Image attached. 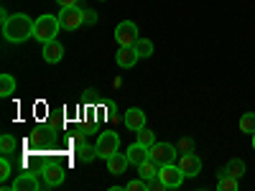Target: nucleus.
I'll use <instances>...</instances> for the list:
<instances>
[{
    "instance_id": "obj_9",
    "label": "nucleus",
    "mask_w": 255,
    "mask_h": 191,
    "mask_svg": "<svg viewBox=\"0 0 255 191\" xmlns=\"http://www.w3.org/2000/svg\"><path fill=\"white\" fill-rule=\"evenodd\" d=\"M179 166H181V171L186 174V179L199 176V171H202V161H199L197 153H184V156L179 158Z\"/></svg>"
},
{
    "instance_id": "obj_28",
    "label": "nucleus",
    "mask_w": 255,
    "mask_h": 191,
    "mask_svg": "<svg viewBox=\"0 0 255 191\" xmlns=\"http://www.w3.org/2000/svg\"><path fill=\"white\" fill-rule=\"evenodd\" d=\"M95 20H97L95 10H84V23H95Z\"/></svg>"
},
{
    "instance_id": "obj_20",
    "label": "nucleus",
    "mask_w": 255,
    "mask_h": 191,
    "mask_svg": "<svg viewBox=\"0 0 255 191\" xmlns=\"http://www.w3.org/2000/svg\"><path fill=\"white\" fill-rule=\"evenodd\" d=\"M238 186H240V179L230 176V174H220V179H217V191H235Z\"/></svg>"
},
{
    "instance_id": "obj_5",
    "label": "nucleus",
    "mask_w": 255,
    "mask_h": 191,
    "mask_svg": "<svg viewBox=\"0 0 255 191\" xmlns=\"http://www.w3.org/2000/svg\"><path fill=\"white\" fill-rule=\"evenodd\" d=\"M118 148H120L118 133H113V130H102V133H100V138H97V156H100V158L108 161L110 156L118 153Z\"/></svg>"
},
{
    "instance_id": "obj_7",
    "label": "nucleus",
    "mask_w": 255,
    "mask_h": 191,
    "mask_svg": "<svg viewBox=\"0 0 255 191\" xmlns=\"http://www.w3.org/2000/svg\"><path fill=\"white\" fill-rule=\"evenodd\" d=\"M158 179L166 184V189H179V186L184 184L186 174L181 171V166H176V163H166V166H161Z\"/></svg>"
},
{
    "instance_id": "obj_26",
    "label": "nucleus",
    "mask_w": 255,
    "mask_h": 191,
    "mask_svg": "<svg viewBox=\"0 0 255 191\" xmlns=\"http://www.w3.org/2000/svg\"><path fill=\"white\" fill-rule=\"evenodd\" d=\"M128 191H148V181L145 179H135V181H128L125 186Z\"/></svg>"
},
{
    "instance_id": "obj_16",
    "label": "nucleus",
    "mask_w": 255,
    "mask_h": 191,
    "mask_svg": "<svg viewBox=\"0 0 255 191\" xmlns=\"http://www.w3.org/2000/svg\"><path fill=\"white\" fill-rule=\"evenodd\" d=\"M158 171H161V166L156 163V161H143L140 166H138V174H140V179H145V181H151V179H156L158 176Z\"/></svg>"
},
{
    "instance_id": "obj_21",
    "label": "nucleus",
    "mask_w": 255,
    "mask_h": 191,
    "mask_svg": "<svg viewBox=\"0 0 255 191\" xmlns=\"http://www.w3.org/2000/svg\"><path fill=\"white\" fill-rule=\"evenodd\" d=\"M135 51H138V56H140V59H148V56L153 54V41H151V38H138Z\"/></svg>"
},
{
    "instance_id": "obj_23",
    "label": "nucleus",
    "mask_w": 255,
    "mask_h": 191,
    "mask_svg": "<svg viewBox=\"0 0 255 191\" xmlns=\"http://www.w3.org/2000/svg\"><path fill=\"white\" fill-rule=\"evenodd\" d=\"M240 133H255V112H245L240 117Z\"/></svg>"
},
{
    "instance_id": "obj_31",
    "label": "nucleus",
    "mask_w": 255,
    "mask_h": 191,
    "mask_svg": "<svg viewBox=\"0 0 255 191\" xmlns=\"http://www.w3.org/2000/svg\"><path fill=\"white\" fill-rule=\"evenodd\" d=\"M253 151H255V133H253Z\"/></svg>"
},
{
    "instance_id": "obj_27",
    "label": "nucleus",
    "mask_w": 255,
    "mask_h": 191,
    "mask_svg": "<svg viewBox=\"0 0 255 191\" xmlns=\"http://www.w3.org/2000/svg\"><path fill=\"white\" fill-rule=\"evenodd\" d=\"M148 189H151V191H163L166 189V184L156 176V179H151V181H148Z\"/></svg>"
},
{
    "instance_id": "obj_12",
    "label": "nucleus",
    "mask_w": 255,
    "mask_h": 191,
    "mask_svg": "<svg viewBox=\"0 0 255 191\" xmlns=\"http://www.w3.org/2000/svg\"><path fill=\"white\" fill-rule=\"evenodd\" d=\"M41 54H44V59H46L49 64H56V61H61V59H64V46L54 38V41H46L44 49H41Z\"/></svg>"
},
{
    "instance_id": "obj_13",
    "label": "nucleus",
    "mask_w": 255,
    "mask_h": 191,
    "mask_svg": "<svg viewBox=\"0 0 255 191\" xmlns=\"http://www.w3.org/2000/svg\"><path fill=\"white\" fill-rule=\"evenodd\" d=\"M64 179H67L64 166H46V168H44V181H46V186H59V184H64Z\"/></svg>"
},
{
    "instance_id": "obj_25",
    "label": "nucleus",
    "mask_w": 255,
    "mask_h": 191,
    "mask_svg": "<svg viewBox=\"0 0 255 191\" xmlns=\"http://www.w3.org/2000/svg\"><path fill=\"white\" fill-rule=\"evenodd\" d=\"M10 171H13V166H10L8 156H3V161H0V179L8 181V179H10Z\"/></svg>"
},
{
    "instance_id": "obj_8",
    "label": "nucleus",
    "mask_w": 255,
    "mask_h": 191,
    "mask_svg": "<svg viewBox=\"0 0 255 191\" xmlns=\"http://www.w3.org/2000/svg\"><path fill=\"white\" fill-rule=\"evenodd\" d=\"M138 51H135V46H120L118 49V54H115V61H118V67H123V69H133L135 64H138Z\"/></svg>"
},
{
    "instance_id": "obj_17",
    "label": "nucleus",
    "mask_w": 255,
    "mask_h": 191,
    "mask_svg": "<svg viewBox=\"0 0 255 191\" xmlns=\"http://www.w3.org/2000/svg\"><path fill=\"white\" fill-rule=\"evenodd\" d=\"M77 158H79L82 163H90V161L100 158V156H97V145H87V143L77 145Z\"/></svg>"
},
{
    "instance_id": "obj_4",
    "label": "nucleus",
    "mask_w": 255,
    "mask_h": 191,
    "mask_svg": "<svg viewBox=\"0 0 255 191\" xmlns=\"http://www.w3.org/2000/svg\"><path fill=\"white\" fill-rule=\"evenodd\" d=\"M59 23H61V31H77L84 26V8H61L59 10Z\"/></svg>"
},
{
    "instance_id": "obj_1",
    "label": "nucleus",
    "mask_w": 255,
    "mask_h": 191,
    "mask_svg": "<svg viewBox=\"0 0 255 191\" xmlns=\"http://www.w3.org/2000/svg\"><path fill=\"white\" fill-rule=\"evenodd\" d=\"M33 28H36V23L26 13H13L3 20V36L10 44H23V41L33 38Z\"/></svg>"
},
{
    "instance_id": "obj_19",
    "label": "nucleus",
    "mask_w": 255,
    "mask_h": 191,
    "mask_svg": "<svg viewBox=\"0 0 255 191\" xmlns=\"http://www.w3.org/2000/svg\"><path fill=\"white\" fill-rule=\"evenodd\" d=\"M222 174H230V176H235V179H243V174H245V161L232 158V161L222 168Z\"/></svg>"
},
{
    "instance_id": "obj_22",
    "label": "nucleus",
    "mask_w": 255,
    "mask_h": 191,
    "mask_svg": "<svg viewBox=\"0 0 255 191\" xmlns=\"http://www.w3.org/2000/svg\"><path fill=\"white\" fill-rule=\"evenodd\" d=\"M15 148H18V143H15V138L13 135H3L0 138V151H3V156H10V153H15Z\"/></svg>"
},
{
    "instance_id": "obj_11",
    "label": "nucleus",
    "mask_w": 255,
    "mask_h": 191,
    "mask_svg": "<svg viewBox=\"0 0 255 191\" xmlns=\"http://www.w3.org/2000/svg\"><path fill=\"white\" fill-rule=\"evenodd\" d=\"M38 189H41V184H38L36 174H31V171H23L13 181V191H38Z\"/></svg>"
},
{
    "instance_id": "obj_29",
    "label": "nucleus",
    "mask_w": 255,
    "mask_h": 191,
    "mask_svg": "<svg viewBox=\"0 0 255 191\" xmlns=\"http://www.w3.org/2000/svg\"><path fill=\"white\" fill-rule=\"evenodd\" d=\"M56 3L61 5V8H72V5H77L79 0H56Z\"/></svg>"
},
{
    "instance_id": "obj_24",
    "label": "nucleus",
    "mask_w": 255,
    "mask_h": 191,
    "mask_svg": "<svg viewBox=\"0 0 255 191\" xmlns=\"http://www.w3.org/2000/svg\"><path fill=\"white\" fill-rule=\"evenodd\" d=\"M135 135H138V143H140V145H145V148H151V145L156 143L153 130H145V127H140V130H138Z\"/></svg>"
},
{
    "instance_id": "obj_6",
    "label": "nucleus",
    "mask_w": 255,
    "mask_h": 191,
    "mask_svg": "<svg viewBox=\"0 0 255 191\" xmlns=\"http://www.w3.org/2000/svg\"><path fill=\"white\" fill-rule=\"evenodd\" d=\"M138 26L133 23V20H123V23H118L115 28V41L118 46H135L138 44Z\"/></svg>"
},
{
    "instance_id": "obj_14",
    "label": "nucleus",
    "mask_w": 255,
    "mask_h": 191,
    "mask_svg": "<svg viewBox=\"0 0 255 191\" xmlns=\"http://www.w3.org/2000/svg\"><path fill=\"white\" fill-rule=\"evenodd\" d=\"M125 156H128V161H130L133 166H140L143 161H148V148H145V145H140V143L135 140V143L125 151Z\"/></svg>"
},
{
    "instance_id": "obj_10",
    "label": "nucleus",
    "mask_w": 255,
    "mask_h": 191,
    "mask_svg": "<svg viewBox=\"0 0 255 191\" xmlns=\"http://www.w3.org/2000/svg\"><path fill=\"white\" fill-rule=\"evenodd\" d=\"M123 122H125V127H128V130H133V133H138L140 127H145V112H143L140 107H130V110L125 112Z\"/></svg>"
},
{
    "instance_id": "obj_15",
    "label": "nucleus",
    "mask_w": 255,
    "mask_h": 191,
    "mask_svg": "<svg viewBox=\"0 0 255 191\" xmlns=\"http://www.w3.org/2000/svg\"><path fill=\"white\" fill-rule=\"evenodd\" d=\"M108 171L110 174H115V176H120V174H125V168L130 166V161H128V156H120V153H115V156H110L108 161Z\"/></svg>"
},
{
    "instance_id": "obj_30",
    "label": "nucleus",
    "mask_w": 255,
    "mask_h": 191,
    "mask_svg": "<svg viewBox=\"0 0 255 191\" xmlns=\"http://www.w3.org/2000/svg\"><path fill=\"white\" fill-rule=\"evenodd\" d=\"M179 145L184 148V153H191V140H189V138H184V140H181Z\"/></svg>"
},
{
    "instance_id": "obj_2",
    "label": "nucleus",
    "mask_w": 255,
    "mask_h": 191,
    "mask_svg": "<svg viewBox=\"0 0 255 191\" xmlns=\"http://www.w3.org/2000/svg\"><path fill=\"white\" fill-rule=\"evenodd\" d=\"M61 31V23H59V15H41L36 18V28H33V38L38 44H46V41H54L56 33Z\"/></svg>"
},
{
    "instance_id": "obj_18",
    "label": "nucleus",
    "mask_w": 255,
    "mask_h": 191,
    "mask_svg": "<svg viewBox=\"0 0 255 191\" xmlns=\"http://www.w3.org/2000/svg\"><path fill=\"white\" fill-rule=\"evenodd\" d=\"M13 92H15V77L13 74H3L0 77V97L8 99V97H13Z\"/></svg>"
},
{
    "instance_id": "obj_3",
    "label": "nucleus",
    "mask_w": 255,
    "mask_h": 191,
    "mask_svg": "<svg viewBox=\"0 0 255 191\" xmlns=\"http://www.w3.org/2000/svg\"><path fill=\"white\" fill-rule=\"evenodd\" d=\"M176 153H179V148L171 145V143H153L151 148H148V158L156 161L158 166L174 163V161H176Z\"/></svg>"
}]
</instances>
